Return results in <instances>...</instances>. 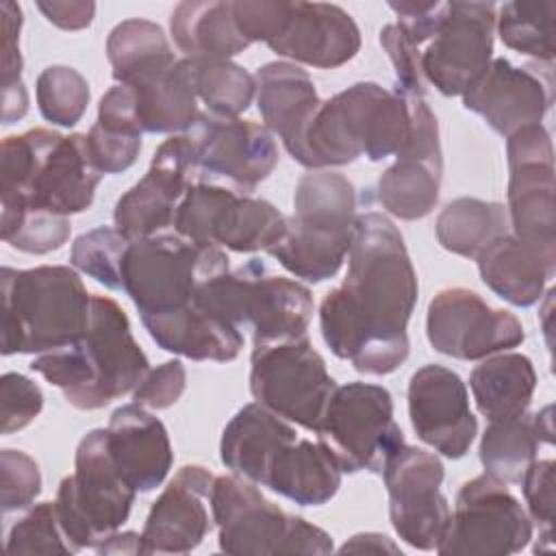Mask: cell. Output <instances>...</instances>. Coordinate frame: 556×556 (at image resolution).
<instances>
[{
	"instance_id": "6da1fadb",
	"label": "cell",
	"mask_w": 556,
	"mask_h": 556,
	"mask_svg": "<svg viewBox=\"0 0 556 556\" xmlns=\"http://www.w3.org/2000/svg\"><path fill=\"white\" fill-rule=\"evenodd\" d=\"M345 280L319 304V328L337 358L367 376L408 358V319L419 285L400 230L382 213L356 217Z\"/></svg>"
},
{
	"instance_id": "7a4b0ae2",
	"label": "cell",
	"mask_w": 556,
	"mask_h": 556,
	"mask_svg": "<svg viewBox=\"0 0 556 556\" xmlns=\"http://www.w3.org/2000/svg\"><path fill=\"white\" fill-rule=\"evenodd\" d=\"M102 172L91 159L87 135L30 128L0 146V217L20 211L76 215L91 206Z\"/></svg>"
},
{
	"instance_id": "3957f363",
	"label": "cell",
	"mask_w": 556,
	"mask_h": 556,
	"mask_svg": "<svg viewBox=\"0 0 556 556\" xmlns=\"http://www.w3.org/2000/svg\"><path fill=\"white\" fill-rule=\"evenodd\" d=\"M30 369L61 389L74 408L96 410L132 393L150 363L122 306L106 295H93L85 334L72 345L39 354Z\"/></svg>"
},
{
	"instance_id": "277c9868",
	"label": "cell",
	"mask_w": 556,
	"mask_h": 556,
	"mask_svg": "<svg viewBox=\"0 0 556 556\" xmlns=\"http://www.w3.org/2000/svg\"><path fill=\"white\" fill-rule=\"evenodd\" d=\"M410 139V111L402 96L376 83H356L324 100L289 150L308 169H328L367 156H397Z\"/></svg>"
},
{
	"instance_id": "5b68a950",
	"label": "cell",
	"mask_w": 556,
	"mask_h": 556,
	"mask_svg": "<svg viewBox=\"0 0 556 556\" xmlns=\"http://www.w3.org/2000/svg\"><path fill=\"white\" fill-rule=\"evenodd\" d=\"M2 354H46L78 341L91 321V293L65 265L2 267Z\"/></svg>"
},
{
	"instance_id": "8992f818",
	"label": "cell",
	"mask_w": 556,
	"mask_h": 556,
	"mask_svg": "<svg viewBox=\"0 0 556 556\" xmlns=\"http://www.w3.org/2000/svg\"><path fill=\"white\" fill-rule=\"evenodd\" d=\"M356 189L337 172L315 169L298 180L285 237L267 250L289 274L308 282L332 278L356 228Z\"/></svg>"
},
{
	"instance_id": "52a82bcc",
	"label": "cell",
	"mask_w": 556,
	"mask_h": 556,
	"mask_svg": "<svg viewBox=\"0 0 556 556\" xmlns=\"http://www.w3.org/2000/svg\"><path fill=\"white\" fill-rule=\"evenodd\" d=\"M200 311L232 326H252L254 348L306 337L311 291L291 278L265 274L258 261L204 280L191 300Z\"/></svg>"
},
{
	"instance_id": "ba28073f",
	"label": "cell",
	"mask_w": 556,
	"mask_h": 556,
	"mask_svg": "<svg viewBox=\"0 0 556 556\" xmlns=\"http://www.w3.org/2000/svg\"><path fill=\"white\" fill-rule=\"evenodd\" d=\"M135 495L111 458L106 430H89L76 447L74 473L61 480L54 500L61 532L72 549H96L117 532L130 515Z\"/></svg>"
},
{
	"instance_id": "9c48e42d",
	"label": "cell",
	"mask_w": 556,
	"mask_h": 556,
	"mask_svg": "<svg viewBox=\"0 0 556 556\" xmlns=\"http://www.w3.org/2000/svg\"><path fill=\"white\" fill-rule=\"evenodd\" d=\"M228 271L219 245L193 243L180 235H152L130 241L122 263V291L139 315L172 313L191 304L195 289Z\"/></svg>"
},
{
	"instance_id": "30bf717a",
	"label": "cell",
	"mask_w": 556,
	"mask_h": 556,
	"mask_svg": "<svg viewBox=\"0 0 556 556\" xmlns=\"http://www.w3.org/2000/svg\"><path fill=\"white\" fill-rule=\"evenodd\" d=\"M315 432L345 473H382L387 460L404 445L391 393L369 382L337 387Z\"/></svg>"
},
{
	"instance_id": "8fae6325",
	"label": "cell",
	"mask_w": 556,
	"mask_h": 556,
	"mask_svg": "<svg viewBox=\"0 0 556 556\" xmlns=\"http://www.w3.org/2000/svg\"><path fill=\"white\" fill-rule=\"evenodd\" d=\"M172 226L193 243L224 245L245 254L274 248L287 232V217L267 200L195 182L178 202Z\"/></svg>"
},
{
	"instance_id": "7c38bea8",
	"label": "cell",
	"mask_w": 556,
	"mask_h": 556,
	"mask_svg": "<svg viewBox=\"0 0 556 556\" xmlns=\"http://www.w3.org/2000/svg\"><path fill=\"white\" fill-rule=\"evenodd\" d=\"M337 389L321 354L306 337L258 345L250 356V391L278 417L317 430Z\"/></svg>"
},
{
	"instance_id": "4fadbf2b",
	"label": "cell",
	"mask_w": 556,
	"mask_h": 556,
	"mask_svg": "<svg viewBox=\"0 0 556 556\" xmlns=\"http://www.w3.org/2000/svg\"><path fill=\"white\" fill-rule=\"evenodd\" d=\"M532 539V521L506 482L489 476L467 480L456 493L454 513L437 552L441 556H508Z\"/></svg>"
},
{
	"instance_id": "5bb4252c",
	"label": "cell",
	"mask_w": 556,
	"mask_h": 556,
	"mask_svg": "<svg viewBox=\"0 0 556 556\" xmlns=\"http://www.w3.org/2000/svg\"><path fill=\"white\" fill-rule=\"evenodd\" d=\"M187 132L165 139L143 178L132 185L115 204V228L130 241L159 235L174 224V213L182 195L195 182H206Z\"/></svg>"
},
{
	"instance_id": "9a60e30c",
	"label": "cell",
	"mask_w": 556,
	"mask_h": 556,
	"mask_svg": "<svg viewBox=\"0 0 556 556\" xmlns=\"http://www.w3.org/2000/svg\"><path fill=\"white\" fill-rule=\"evenodd\" d=\"M426 337L439 354L482 361L521 345L526 332L510 311L491 308L476 291L452 287L430 300Z\"/></svg>"
},
{
	"instance_id": "2e32d148",
	"label": "cell",
	"mask_w": 556,
	"mask_h": 556,
	"mask_svg": "<svg viewBox=\"0 0 556 556\" xmlns=\"http://www.w3.org/2000/svg\"><path fill=\"white\" fill-rule=\"evenodd\" d=\"M389 519L397 536L415 549H434L450 519L447 497L441 493L443 465L421 447L402 445L384 465Z\"/></svg>"
},
{
	"instance_id": "e0dca14e",
	"label": "cell",
	"mask_w": 556,
	"mask_h": 556,
	"mask_svg": "<svg viewBox=\"0 0 556 556\" xmlns=\"http://www.w3.org/2000/svg\"><path fill=\"white\" fill-rule=\"evenodd\" d=\"M497 7L445 2L441 24L419 54L421 76L443 96H463L493 61Z\"/></svg>"
},
{
	"instance_id": "ac0fdd59",
	"label": "cell",
	"mask_w": 556,
	"mask_h": 556,
	"mask_svg": "<svg viewBox=\"0 0 556 556\" xmlns=\"http://www.w3.org/2000/svg\"><path fill=\"white\" fill-rule=\"evenodd\" d=\"M508 224L528 241H556L554 148L543 124H530L506 137Z\"/></svg>"
},
{
	"instance_id": "d6986e66",
	"label": "cell",
	"mask_w": 556,
	"mask_h": 556,
	"mask_svg": "<svg viewBox=\"0 0 556 556\" xmlns=\"http://www.w3.org/2000/svg\"><path fill=\"white\" fill-rule=\"evenodd\" d=\"M204 176H222L241 191H254L278 163V148L265 124L200 113L187 130Z\"/></svg>"
},
{
	"instance_id": "ffe728a7",
	"label": "cell",
	"mask_w": 556,
	"mask_h": 556,
	"mask_svg": "<svg viewBox=\"0 0 556 556\" xmlns=\"http://www.w3.org/2000/svg\"><path fill=\"white\" fill-rule=\"evenodd\" d=\"M408 417L417 439L447 458H463L478 432L465 382L443 365H424L410 376Z\"/></svg>"
},
{
	"instance_id": "44dd1931",
	"label": "cell",
	"mask_w": 556,
	"mask_h": 556,
	"mask_svg": "<svg viewBox=\"0 0 556 556\" xmlns=\"http://www.w3.org/2000/svg\"><path fill=\"white\" fill-rule=\"evenodd\" d=\"M552 100V67L534 72L532 67H517L508 59H493L463 93V106L478 113L502 137L541 124Z\"/></svg>"
},
{
	"instance_id": "7402d4cb",
	"label": "cell",
	"mask_w": 556,
	"mask_h": 556,
	"mask_svg": "<svg viewBox=\"0 0 556 556\" xmlns=\"http://www.w3.org/2000/svg\"><path fill=\"white\" fill-rule=\"evenodd\" d=\"M208 502L222 552L239 556H276L280 552L289 515L265 500L254 482L235 473L217 476Z\"/></svg>"
},
{
	"instance_id": "603a6c76",
	"label": "cell",
	"mask_w": 556,
	"mask_h": 556,
	"mask_svg": "<svg viewBox=\"0 0 556 556\" xmlns=\"http://www.w3.org/2000/svg\"><path fill=\"white\" fill-rule=\"evenodd\" d=\"M215 476L200 465H185L154 500L141 543L146 554H187L211 530L204 500L211 495Z\"/></svg>"
},
{
	"instance_id": "cb8c5ba5",
	"label": "cell",
	"mask_w": 556,
	"mask_h": 556,
	"mask_svg": "<svg viewBox=\"0 0 556 556\" xmlns=\"http://www.w3.org/2000/svg\"><path fill=\"white\" fill-rule=\"evenodd\" d=\"M267 46L295 63L332 70L358 54L361 30L352 15L337 4L289 2L287 20Z\"/></svg>"
},
{
	"instance_id": "d4e9b609",
	"label": "cell",
	"mask_w": 556,
	"mask_h": 556,
	"mask_svg": "<svg viewBox=\"0 0 556 556\" xmlns=\"http://www.w3.org/2000/svg\"><path fill=\"white\" fill-rule=\"evenodd\" d=\"M106 445L115 467L137 493L156 489L172 469L174 452L167 428L135 402L113 410Z\"/></svg>"
},
{
	"instance_id": "484cf974",
	"label": "cell",
	"mask_w": 556,
	"mask_h": 556,
	"mask_svg": "<svg viewBox=\"0 0 556 556\" xmlns=\"http://www.w3.org/2000/svg\"><path fill=\"white\" fill-rule=\"evenodd\" d=\"M482 282L513 306H532L556 274V241L519 239L513 232L497 237L478 256Z\"/></svg>"
},
{
	"instance_id": "4316f807",
	"label": "cell",
	"mask_w": 556,
	"mask_h": 556,
	"mask_svg": "<svg viewBox=\"0 0 556 556\" xmlns=\"http://www.w3.org/2000/svg\"><path fill=\"white\" fill-rule=\"evenodd\" d=\"M293 441H298V434L287 419L252 402L226 424L219 458L235 476L265 486L274 458Z\"/></svg>"
},
{
	"instance_id": "83f0119b",
	"label": "cell",
	"mask_w": 556,
	"mask_h": 556,
	"mask_svg": "<svg viewBox=\"0 0 556 556\" xmlns=\"http://www.w3.org/2000/svg\"><path fill=\"white\" fill-rule=\"evenodd\" d=\"M254 83L258 113L267 130L276 132L289 152L321 104L317 89L306 70L289 61L265 63L256 70Z\"/></svg>"
},
{
	"instance_id": "f1b7e54d",
	"label": "cell",
	"mask_w": 556,
	"mask_h": 556,
	"mask_svg": "<svg viewBox=\"0 0 556 556\" xmlns=\"http://www.w3.org/2000/svg\"><path fill=\"white\" fill-rule=\"evenodd\" d=\"M141 324L159 348L191 361L228 363L243 348L237 326L200 311L193 302L172 313L143 315Z\"/></svg>"
},
{
	"instance_id": "f546056e",
	"label": "cell",
	"mask_w": 556,
	"mask_h": 556,
	"mask_svg": "<svg viewBox=\"0 0 556 556\" xmlns=\"http://www.w3.org/2000/svg\"><path fill=\"white\" fill-rule=\"evenodd\" d=\"M541 443H554L552 406L534 415L526 410L515 417L489 421L480 439V463L489 476L506 484H519L526 469L536 460Z\"/></svg>"
},
{
	"instance_id": "4dcf8cb0",
	"label": "cell",
	"mask_w": 556,
	"mask_h": 556,
	"mask_svg": "<svg viewBox=\"0 0 556 556\" xmlns=\"http://www.w3.org/2000/svg\"><path fill=\"white\" fill-rule=\"evenodd\" d=\"M341 473V467L319 441L298 439L278 452L265 486L300 506H321L337 495Z\"/></svg>"
},
{
	"instance_id": "1f68e13d",
	"label": "cell",
	"mask_w": 556,
	"mask_h": 556,
	"mask_svg": "<svg viewBox=\"0 0 556 556\" xmlns=\"http://www.w3.org/2000/svg\"><path fill=\"white\" fill-rule=\"evenodd\" d=\"M169 30L189 59H230L250 46L235 22L232 2H180L172 11Z\"/></svg>"
},
{
	"instance_id": "d6a6232c",
	"label": "cell",
	"mask_w": 556,
	"mask_h": 556,
	"mask_svg": "<svg viewBox=\"0 0 556 556\" xmlns=\"http://www.w3.org/2000/svg\"><path fill=\"white\" fill-rule=\"evenodd\" d=\"M135 91L137 119L143 132H187L200 117L189 61L180 59L169 70L128 85Z\"/></svg>"
},
{
	"instance_id": "836d02e7",
	"label": "cell",
	"mask_w": 556,
	"mask_h": 556,
	"mask_svg": "<svg viewBox=\"0 0 556 556\" xmlns=\"http://www.w3.org/2000/svg\"><path fill=\"white\" fill-rule=\"evenodd\" d=\"M469 389L480 415L489 421L515 417L528 410L536 389V374L528 356L500 352L473 367Z\"/></svg>"
},
{
	"instance_id": "e575fe53",
	"label": "cell",
	"mask_w": 556,
	"mask_h": 556,
	"mask_svg": "<svg viewBox=\"0 0 556 556\" xmlns=\"http://www.w3.org/2000/svg\"><path fill=\"white\" fill-rule=\"evenodd\" d=\"M443 159L400 152L378 178V202L393 217L413 222L426 217L439 202Z\"/></svg>"
},
{
	"instance_id": "d590c367",
	"label": "cell",
	"mask_w": 556,
	"mask_h": 556,
	"mask_svg": "<svg viewBox=\"0 0 556 556\" xmlns=\"http://www.w3.org/2000/svg\"><path fill=\"white\" fill-rule=\"evenodd\" d=\"M106 56L119 85L141 83L176 63L161 26L141 17L124 20L109 33Z\"/></svg>"
},
{
	"instance_id": "8d00e7d4",
	"label": "cell",
	"mask_w": 556,
	"mask_h": 556,
	"mask_svg": "<svg viewBox=\"0 0 556 556\" xmlns=\"http://www.w3.org/2000/svg\"><path fill=\"white\" fill-rule=\"evenodd\" d=\"M508 211L500 202L456 198L443 206L434 230L443 250L476 258L489 243L508 232Z\"/></svg>"
},
{
	"instance_id": "74e56055",
	"label": "cell",
	"mask_w": 556,
	"mask_h": 556,
	"mask_svg": "<svg viewBox=\"0 0 556 556\" xmlns=\"http://www.w3.org/2000/svg\"><path fill=\"white\" fill-rule=\"evenodd\" d=\"M191 83L198 100L208 113L219 117H239L256 93L254 76L230 59H189Z\"/></svg>"
},
{
	"instance_id": "f35d334b",
	"label": "cell",
	"mask_w": 556,
	"mask_h": 556,
	"mask_svg": "<svg viewBox=\"0 0 556 556\" xmlns=\"http://www.w3.org/2000/svg\"><path fill=\"white\" fill-rule=\"evenodd\" d=\"M495 28L506 48L552 65L556 33L554 0L506 2L495 15Z\"/></svg>"
},
{
	"instance_id": "ab89813d",
	"label": "cell",
	"mask_w": 556,
	"mask_h": 556,
	"mask_svg": "<svg viewBox=\"0 0 556 556\" xmlns=\"http://www.w3.org/2000/svg\"><path fill=\"white\" fill-rule=\"evenodd\" d=\"M35 93L43 119L65 128L80 122L91 98L87 78L67 65L46 67L37 76Z\"/></svg>"
},
{
	"instance_id": "60d3db41",
	"label": "cell",
	"mask_w": 556,
	"mask_h": 556,
	"mask_svg": "<svg viewBox=\"0 0 556 556\" xmlns=\"http://www.w3.org/2000/svg\"><path fill=\"white\" fill-rule=\"evenodd\" d=\"M130 239H126L117 228L100 226L83 232L72 243L70 261L78 271L91 276L106 289L122 291V263Z\"/></svg>"
},
{
	"instance_id": "b9f144b4",
	"label": "cell",
	"mask_w": 556,
	"mask_h": 556,
	"mask_svg": "<svg viewBox=\"0 0 556 556\" xmlns=\"http://www.w3.org/2000/svg\"><path fill=\"white\" fill-rule=\"evenodd\" d=\"M2 22V124L22 119L28 111V93L22 83V54H20V28L22 9L15 2L0 4Z\"/></svg>"
},
{
	"instance_id": "7bdbcfd3",
	"label": "cell",
	"mask_w": 556,
	"mask_h": 556,
	"mask_svg": "<svg viewBox=\"0 0 556 556\" xmlns=\"http://www.w3.org/2000/svg\"><path fill=\"white\" fill-rule=\"evenodd\" d=\"M70 217L46 211H20L0 217L2 241L26 254H48L70 239Z\"/></svg>"
},
{
	"instance_id": "ee69618b",
	"label": "cell",
	"mask_w": 556,
	"mask_h": 556,
	"mask_svg": "<svg viewBox=\"0 0 556 556\" xmlns=\"http://www.w3.org/2000/svg\"><path fill=\"white\" fill-rule=\"evenodd\" d=\"M9 554H76L65 541L54 502H41L33 506L9 532Z\"/></svg>"
},
{
	"instance_id": "f6af8a7d",
	"label": "cell",
	"mask_w": 556,
	"mask_h": 556,
	"mask_svg": "<svg viewBox=\"0 0 556 556\" xmlns=\"http://www.w3.org/2000/svg\"><path fill=\"white\" fill-rule=\"evenodd\" d=\"M554 469L556 465L549 458L534 460L519 482L528 502L530 517L539 523L534 552H545L554 545Z\"/></svg>"
},
{
	"instance_id": "bcb514c9",
	"label": "cell",
	"mask_w": 556,
	"mask_h": 556,
	"mask_svg": "<svg viewBox=\"0 0 556 556\" xmlns=\"http://www.w3.org/2000/svg\"><path fill=\"white\" fill-rule=\"evenodd\" d=\"M0 486L2 513L28 508L41 493V473L37 463L22 450L0 452Z\"/></svg>"
},
{
	"instance_id": "7dc6e473",
	"label": "cell",
	"mask_w": 556,
	"mask_h": 556,
	"mask_svg": "<svg viewBox=\"0 0 556 556\" xmlns=\"http://www.w3.org/2000/svg\"><path fill=\"white\" fill-rule=\"evenodd\" d=\"M2 400V434L26 428L43 408L41 389L26 376L9 371L0 380Z\"/></svg>"
},
{
	"instance_id": "c3c4849f",
	"label": "cell",
	"mask_w": 556,
	"mask_h": 556,
	"mask_svg": "<svg viewBox=\"0 0 556 556\" xmlns=\"http://www.w3.org/2000/svg\"><path fill=\"white\" fill-rule=\"evenodd\" d=\"M380 43L395 72L397 96H426L424 76L419 67L421 50L415 48L397 24H387L380 30Z\"/></svg>"
},
{
	"instance_id": "681fc988",
	"label": "cell",
	"mask_w": 556,
	"mask_h": 556,
	"mask_svg": "<svg viewBox=\"0 0 556 556\" xmlns=\"http://www.w3.org/2000/svg\"><path fill=\"white\" fill-rule=\"evenodd\" d=\"M87 143L91 159L102 174H119L128 169L141 152V135L109 130L100 124L89 128Z\"/></svg>"
},
{
	"instance_id": "f907efd6",
	"label": "cell",
	"mask_w": 556,
	"mask_h": 556,
	"mask_svg": "<svg viewBox=\"0 0 556 556\" xmlns=\"http://www.w3.org/2000/svg\"><path fill=\"white\" fill-rule=\"evenodd\" d=\"M289 13V2L280 0H239L232 2V15L241 35L254 43H269L282 28Z\"/></svg>"
},
{
	"instance_id": "816d5d0a",
	"label": "cell",
	"mask_w": 556,
	"mask_h": 556,
	"mask_svg": "<svg viewBox=\"0 0 556 556\" xmlns=\"http://www.w3.org/2000/svg\"><path fill=\"white\" fill-rule=\"evenodd\" d=\"M185 384H187L185 365L174 358L150 369L132 391V400L139 406L163 410L174 406L180 400Z\"/></svg>"
},
{
	"instance_id": "f5cc1de1",
	"label": "cell",
	"mask_w": 556,
	"mask_h": 556,
	"mask_svg": "<svg viewBox=\"0 0 556 556\" xmlns=\"http://www.w3.org/2000/svg\"><path fill=\"white\" fill-rule=\"evenodd\" d=\"M332 549L328 532L308 523L304 517L289 515V526L278 554H330Z\"/></svg>"
},
{
	"instance_id": "db71d44e",
	"label": "cell",
	"mask_w": 556,
	"mask_h": 556,
	"mask_svg": "<svg viewBox=\"0 0 556 556\" xmlns=\"http://www.w3.org/2000/svg\"><path fill=\"white\" fill-rule=\"evenodd\" d=\"M37 9L46 20L63 30H80L93 22L96 4L93 2H37Z\"/></svg>"
},
{
	"instance_id": "11a10c76",
	"label": "cell",
	"mask_w": 556,
	"mask_h": 556,
	"mask_svg": "<svg viewBox=\"0 0 556 556\" xmlns=\"http://www.w3.org/2000/svg\"><path fill=\"white\" fill-rule=\"evenodd\" d=\"M339 552L341 554L354 552V554H395V556L400 554L402 556V549L387 534H378V532L354 534L339 547Z\"/></svg>"
},
{
	"instance_id": "9f6ffc18",
	"label": "cell",
	"mask_w": 556,
	"mask_h": 556,
	"mask_svg": "<svg viewBox=\"0 0 556 556\" xmlns=\"http://www.w3.org/2000/svg\"><path fill=\"white\" fill-rule=\"evenodd\" d=\"M98 554H146L141 534L137 532H113L104 543L96 547Z\"/></svg>"
}]
</instances>
